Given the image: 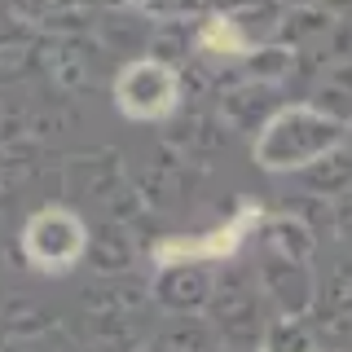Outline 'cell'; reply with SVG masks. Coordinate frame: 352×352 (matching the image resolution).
Masks as SVG:
<instances>
[{
    "mask_svg": "<svg viewBox=\"0 0 352 352\" xmlns=\"http://www.w3.org/2000/svg\"><path fill=\"white\" fill-rule=\"evenodd\" d=\"M339 137H344V119L313 106H291L278 119H269V128L260 132L256 159L269 172H295V168H308L313 159H322L326 150H335Z\"/></svg>",
    "mask_w": 352,
    "mask_h": 352,
    "instance_id": "cell-1",
    "label": "cell"
},
{
    "mask_svg": "<svg viewBox=\"0 0 352 352\" xmlns=\"http://www.w3.org/2000/svg\"><path fill=\"white\" fill-rule=\"evenodd\" d=\"M88 247V229L71 207H44L27 220L22 229V251H27L31 269L40 273H66Z\"/></svg>",
    "mask_w": 352,
    "mask_h": 352,
    "instance_id": "cell-2",
    "label": "cell"
},
{
    "mask_svg": "<svg viewBox=\"0 0 352 352\" xmlns=\"http://www.w3.org/2000/svg\"><path fill=\"white\" fill-rule=\"evenodd\" d=\"M264 207L260 203H242L234 216L212 234H194V238H163L154 242V264H194V260H229L238 247H247L251 229L260 225Z\"/></svg>",
    "mask_w": 352,
    "mask_h": 352,
    "instance_id": "cell-3",
    "label": "cell"
},
{
    "mask_svg": "<svg viewBox=\"0 0 352 352\" xmlns=\"http://www.w3.org/2000/svg\"><path fill=\"white\" fill-rule=\"evenodd\" d=\"M176 102H181V84H176V71L163 62H132L115 80V106L128 119H163L176 110Z\"/></svg>",
    "mask_w": 352,
    "mask_h": 352,
    "instance_id": "cell-4",
    "label": "cell"
},
{
    "mask_svg": "<svg viewBox=\"0 0 352 352\" xmlns=\"http://www.w3.org/2000/svg\"><path fill=\"white\" fill-rule=\"evenodd\" d=\"M198 44H203L207 53H216V58H242V53H251L247 36L238 31V22L229 18V14H212V18H207Z\"/></svg>",
    "mask_w": 352,
    "mask_h": 352,
    "instance_id": "cell-5",
    "label": "cell"
}]
</instances>
